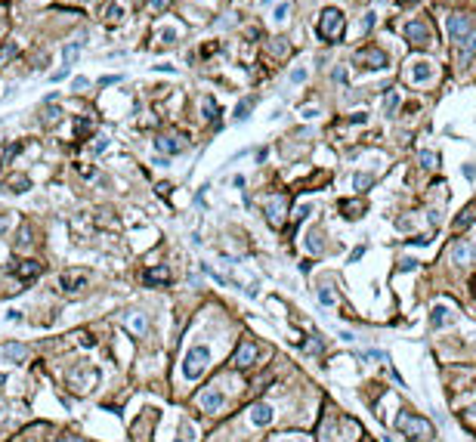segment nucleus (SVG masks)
Listing matches in <instances>:
<instances>
[{
  "mask_svg": "<svg viewBox=\"0 0 476 442\" xmlns=\"http://www.w3.org/2000/svg\"><path fill=\"white\" fill-rule=\"evenodd\" d=\"M211 365V349L207 346H192L183 359V377L186 380H198Z\"/></svg>",
  "mask_w": 476,
  "mask_h": 442,
  "instance_id": "f257e3e1",
  "label": "nucleus"
},
{
  "mask_svg": "<svg viewBox=\"0 0 476 442\" xmlns=\"http://www.w3.org/2000/svg\"><path fill=\"white\" fill-rule=\"evenodd\" d=\"M343 28H346L343 13H340L337 7H328V10L322 13V19H319V37H322V40H340Z\"/></svg>",
  "mask_w": 476,
  "mask_h": 442,
  "instance_id": "f03ea898",
  "label": "nucleus"
},
{
  "mask_svg": "<svg viewBox=\"0 0 476 442\" xmlns=\"http://www.w3.org/2000/svg\"><path fill=\"white\" fill-rule=\"evenodd\" d=\"M396 427H399L408 439H418V442H427L430 436H433V427L427 424V421H421V418H414V415H399V421H396Z\"/></svg>",
  "mask_w": 476,
  "mask_h": 442,
  "instance_id": "7ed1b4c3",
  "label": "nucleus"
},
{
  "mask_svg": "<svg viewBox=\"0 0 476 442\" xmlns=\"http://www.w3.org/2000/svg\"><path fill=\"white\" fill-rule=\"evenodd\" d=\"M186 145H189V136L180 133V130H167V133H161V136L155 139V149L164 152V155H180Z\"/></svg>",
  "mask_w": 476,
  "mask_h": 442,
  "instance_id": "20e7f679",
  "label": "nucleus"
},
{
  "mask_svg": "<svg viewBox=\"0 0 476 442\" xmlns=\"http://www.w3.org/2000/svg\"><path fill=\"white\" fill-rule=\"evenodd\" d=\"M352 62L362 65V68H368V71H377V68L386 65V53H383L380 47H365V50H359V53L352 56Z\"/></svg>",
  "mask_w": 476,
  "mask_h": 442,
  "instance_id": "39448f33",
  "label": "nucleus"
},
{
  "mask_svg": "<svg viewBox=\"0 0 476 442\" xmlns=\"http://www.w3.org/2000/svg\"><path fill=\"white\" fill-rule=\"evenodd\" d=\"M263 211H266V220H269L272 226H282V223H285V214H288L285 195H269V198L263 201Z\"/></svg>",
  "mask_w": 476,
  "mask_h": 442,
  "instance_id": "423d86ee",
  "label": "nucleus"
},
{
  "mask_svg": "<svg viewBox=\"0 0 476 442\" xmlns=\"http://www.w3.org/2000/svg\"><path fill=\"white\" fill-rule=\"evenodd\" d=\"M81 53H84V37H81V40H71V44H68V47L62 50V71H56V74H53L50 80H62V77H65V74L71 71L74 59L81 56Z\"/></svg>",
  "mask_w": 476,
  "mask_h": 442,
  "instance_id": "0eeeda50",
  "label": "nucleus"
},
{
  "mask_svg": "<svg viewBox=\"0 0 476 442\" xmlns=\"http://www.w3.org/2000/svg\"><path fill=\"white\" fill-rule=\"evenodd\" d=\"M198 405H201L204 411H220V408H223V393H220L217 387L201 390V393H198Z\"/></svg>",
  "mask_w": 476,
  "mask_h": 442,
  "instance_id": "6e6552de",
  "label": "nucleus"
},
{
  "mask_svg": "<svg viewBox=\"0 0 476 442\" xmlns=\"http://www.w3.org/2000/svg\"><path fill=\"white\" fill-rule=\"evenodd\" d=\"M445 25H449V34H452V40H464V37H467V34L473 31L470 19H467V16H458V13H452Z\"/></svg>",
  "mask_w": 476,
  "mask_h": 442,
  "instance_id": "1a4fd4ad",
  "label": "nucleus"
},
{
  "mask_svg": "<svg viewBox=\"0 0 476 442\" xmlns=\"http://www.w3.org/2000/svg\"><path fill=\"white\" fill-rule=\"evenodd\" d=\"M405 37H408L411 47H424L427 37H430V31H427L424 22H408V25H405Z\"/></svg>",
  "mask_w": 476,
  "mask_h": 442,
  "instance_id": "9d476101",
  "label": "nucleus"
},
{
  "mask_svg": "<svg viewBox=\"0 0 476 442\" xmlns=\"http://www.w3.org/2000/svg\"><path fill=\"white\" fill-rule=\"evenodd\" d=\"M248 418H251L254 427H266L272 421V405H269V402H257V405H251Z\"/></svg>",
  "mask_w": 476,
  "mask_h": 442,
  "instance_id": "9b49d317",
  "label": "nucleus"
},
{
  "mask_svg": "<svg viewBox=\"0 0 476 442\" xmlns=\"http://www.w3.org/2000/svg\"><path fill=\"white\" fill-rule=\"evenodd\" d=\"M473 56H476V28H473V31L461 40V56H458V65H461V68H467Z\"/></svg>",
  "mask_w": 476,
  "mask_h": 442,
  "instance_id": "f8f14e48",
  "label": "nucleus"
},
{
  "mask_svg": "<svg viewBox=\"0 0 476 442\" xmlns=\"http://www.w3.org/2000/svg\"><path fill=\"white\" fill-rule=\"evenodd\" d=\"M254 359H257V346L254 343H242L235 349V368H248Z\"/></svg>",
  "mask_w": 476,
  "mask_h": 442,
  "instance_id": "ddd939ff",
  "label": "nucleus"
},
{
  "mask_svg": "<svg viewBox=\"0 0 476 442\" xmlns=\"http://www.w3.org/2000/svg\"><path fill=\"white\" fill-rule=\"evenodd\" d=\"M408 77L414 80V84H430V77H433L430 62H414V65H408Z\"/></svg>",
  "mask_w": 476,
  "mask_h": 442,
  "instance_id": "4468645a",
  "label": "nucleus"
},
{
  "mask_svg": "<svg viewBox=\"0 0 476 442\" xmlns=\"http://www.w3.org/2000/svg\"><path fill=\"white\" fill-rule=\"evenodd\" d=\"M124 328L130 331V334H145V328H148V321H145V315L142 312H127V318H124Z\"/></svg>",
  "mask_w": 476,
  "mask_h": 442,
  "instance_id": "2eb2a0df",
  "label": "nucleus"
},
{
  "mask_svg": "<svg viewBox=\"0 0 476 442\" xmlns=\"http://www.w3.org/2000/svg\"><path fill=\"white\" fill-rule=\"evenodd\" d=\"M164 281H170V272L164 266H152L142 272V285H164Z\"/></svg>",
  "mask_w": 476,
  "mask_h": 442,
  "instance_id": "dca6fc26",
  "label": "nucleus"
},
{
  "mask_svg": "<svg viewBox=\"0 0 476 442\" xmlns=\"http://www.w3.org/2000/svg\"><path fill=\"white\" fill-rule=\"evenodd\" d=\"M430 321H433V328H449V325H452L449 306H433V309H430Z\"/></svg>",
  "mask_w": 476,
  "mask_h": 442,
  "instance_id": "f3484780",
  "label": "nucleus"
},
{
  "mask_svg": "<svg viewBox=\"0 0 476 442\" xmlns=\"http://www.w3.org/2000/svg\"><path fill=\"white\" fill-rule=\"evenodd\" d=\"M37 272H41V263H37V260H22V263L16 266V275H19L22 281H31Z\"/></svg>",
  "mask_w": 476,
  "mask_h": 442,
  "instance_id": "a211bd4d",
  "label": "nucleus"
},
{
  "mask_svg": "<svg viewBox=\"0 0 476 442\" xmlns=\"http://www.w3.org/2000/svg\"><path fill=\"white\" fill-rule=\"evenodd\" d=\"M25 356H28L25 343H10V346H4V352H0V359H4V362H22Z\"/></svg>",
  "mask_w": 476,
  "mask_h": 442,
  "instance_id": "6ab92c4d",
  "label": "nucleus"
},
{
  "mask_svg": "<svg viewBox=\"0 0 476 442\" xmlns=\"http://www.w3.org/2000/svg\"><path fill=\"white\" fill-rule=\"evenodd\" d=\"M84 281H87L84 275H62V278H59V285H62L65 294H74V291H81V288H84Z\"/></svg>",
  "mask_w": 476,
  "mask_h": 442,
  "instance_id": "aec40b11",
  "label": "nucleus"
},
{
  "mask_svg": "<svg viewBox=\"0 0 476 442\" xmlns=\"http://www.w3.org/2000/svg\"><path fill=\"white\" fill-rule=\"evenodd\" d=\"M473 217H476V201H470V204L458 214V220H455V229H467L470 223H473Z\"/></svg>",
  "mask_w": 476,
  "mask_h": 442,
  "instance_id": "412c9836",
  "label": "nucleus"
},
{
  "mask_svg": "<svg viewBox=\"0 0 476 442\" xmlns=\"http://www.w3.org/2000/svg\"><path fill=\"white\" fill-rule=\"evenodd\" d=\"M470 257H473V251H470L467 241H455V248H452V260H455V263H467Z\"/></svg>",
  "mask_w": 476,
  "mask_h": 442,
  "instance_id": "4be33fe9",
  "label": "nucleus"
},
{
  "mask_svg": "<svg viewBox=\"0 0 476 442\" xmlns=\"http://www.w3.org/2000/svg\"><path fill=\"white\" fill-rule=\"evenodd\" d=\"M102 19H105L108 25H114V22H121V19H124V7H121V4H108V7L102 10Z\"/></svg>",
  "mask_w": 476,
  "mask_h": 442,
  "instance_id": "5701e85b",
  "label": "nucleus"
},
{
  "mask_svg": "<svg viewBox=\"0 0 476 442\" xmlns=\"http://www.w3.org/2000/svg\"><path fill=\"white\" fill-rule=\"evenodd\" d=\"M396 108H399V93L390 90V93H386V99H383V114H386V117H393V114H396Z\"/></svg>",
  "mask_w": 476,
  "mask_h": 442,
  "instance_id": "b1692460",
  "label": "nucleus"
},
{
  "mask_svg": "<svg viewBox=\"0 0 476 442\" xmlns=\"http://www.w3.org/2000/svg\"><path fill=\"white\" fill-rule=\"evenodd\" d=\"M371 183H374V176H371V173H355V180H352L355 192H368V189H371Z\"/></svg>",
  "mask_w": 476,
  "mask_h": 442,
  "instance_id": "393cba45",
  "label": "nucleus"
},
{
  "mask_svg": "<svg viewBox=\"0 0 476 442\" xmlns=\"http://www.w3.org/2000/svg\"><path fill=\"white\" fill-rule=\"evenodd\" d=\"M16 53H19V47H16V44H7V47H0V65H7V62H10V59L16 56Z\"/></svg>",
  "mask_w": 476,
  "mask_h": 442,
  "instance_id": "a878e982",
  "label": "nucleus"
},
{
  "mask_svg": "<svg viewBox=\"0 0 476 442\" xmlns=\"http://www.w3.org/2000/svg\"><path fill=\"white\" fill-rule=\"evenodd\" d=\"M306 251H309V254H322V238H319V235H309V238H306Z\"/></svg>",
  "mask_w": 476,
  "mask_h": 442,
  "instance_id": "bb28decb",
  "label": "nucleus"
},
{
  "mask_svg": "<svg viewBox=\"0 0 476 442\" xmlns=\"http://www.w3.org/2000/svg\"><path fill=\"white\" fill-rule=\"evenodd\" d=\"M418 161H421V167H427V170H433V167H436V155H433V152H421V155H418Z\"/></svg>",
  "mask_w": 476,
  "mask_h": 442,
  "instance_id": "cd10ccee",
  "label": "nucleus"
},
{
  "mask_svg": "<svg viewBox=\"0 0 476 442\" xmlns=\"http://www.w3.org/2000/svg\"><path fill=\"white\" fill-rule=\"evenodd\" d=\"M59 114H62V111H59L53 102H47V105H44V121H47V124H53V121H56Z\"/></svg>",
  "mask_w": 476,
  "mask_h": 442,
  "instance_id": "c85d7f7f",
  "label": "nucleus"
},
{
  "mask_svg": "<svg viewBox=\"0 0 476 442\" xmlns=\"http://www.w3.org/2000/svg\"><path fill=\"white\" fill-rule=\"evenodd\" d=\"M201 111H204V117H214V114H217V102H214V96H204Z\"/></svg>",
  "mask_w": 476,
  "mask_h": 442,
  "instance_id": "c756f323",
  "label": "nucleus"
},
{
  "mask_svg": "<svg viewBox=\"0 0 476 442\" xmlns=\"http://www.w3.org/2000/svg\"><path fill=\"white\" fill-rule=\"evenodd\" d=\"M248 114H251V99L242 102V105H235V121H245Z\"/></svg>",
  "mask_w": 476,
  "mask_h": 442,
  "instance_id": "7c9ffc66",
  "label": "nucleus"
},
{
  "mask_svg": "<svg viewBox=\"0 0 476 442\" xmlns=\"http://www.w3.org/2000/svg\"><path fill=\"white\" fill-rule=\"evenodd\" d=\"M374 22H377V16H374V13H365V16H362V34H368V31L374 28Z\"/></svg>",
  "mask_w": 476,
  "mask_h": 442,
  "instance_id": "2f4dec72",
  "label": "nucleus"
},
{
  "mask_svg": "<svg viewBox=\"0 0 476 442\" xmlns=\"http://www.w3.org/2000/svg\"><path fill=\"white\" fill-rule=\"evenodd\" d=\"M319 303H322V306H331V303H334V291H331V288H322V291H319Z\"/></svg>",
  "mask_w": 476,
  "mask_h": 442,
  "instance_id": "473e14b6",
  "label": "nucleus"
},
{
  "mask_svg": "<svg viewBox=\"0 0 476 442\" xmlns=\"http://www.w3.org/2000/svg\"><path fill=\"white\" fill-rule=\"evenodd\" d=\"M285 50H288V40H285V37H275V40H272V53H275V56H282Z\"/></svg>",
  "mask_w": 476,
  "mask_h": 442,
  "instance_id": "72a5a7b5",
  "label": "nucleus"
},
{
  "mask_svg": "<svg viewBox=\"0 0 476 442\" xmlns=\"http://www.w3.org/2000/svg\"><path fill=\"white\" fill-rule=\"evenodd\" d=\"M28 245H31V229L22 226V229H19V248H28Z\"/></svg>",
  "mask_w": 476,
  "mask_h": 442,
  "instance_id": "f704fd0d",
  "label": "nucleus"
},
{
  "mask_svg": "<svg viewBox=\"0 0 476 442\" xmlns=\"http://www.w3.org/2000/svg\"><path fill=\"white\" fill-rule=\"evenodd\" d=\"M306 80V68H294L291 71V84H303Z\"/></svg>",
  "mask_w": 476,
  "mask_h": 442,
  "instance_id": "c9c22d12",
  "label": "nucleus"
},
{
  "mask_svg": "<svg viewBox=\"0 0 476 442\" xmlns=\"http://www.w3.org/2000/svg\"><path fill=\"white\" fill-rule=\"evenodd\" d=\"M288 13H291V10H288V4H279V7H275V22L288 19Z\"/></svg>",
  "mask_w": 476,
  "mask_h": 442,
  "instance_id": "e433bc0d",
  "label": "nucleus"
},
{
  "mask_svg": "<svg viewBox=\"0 0 476 442\" xmlns=\"http://www.w3.org/2000/svg\"><path fill=\"white\" fill-rule=\"evenodd\" d=\"M331 77L337 80V84H346V68H334V71H331Z\"/></svg>",
  "mask_w": 476,
  "mask_h": 442,
  "instance_id": "4c0bfd02",
  "label": "nucleus"
},
{
  "mask_svg": "<svg viewBox=\"0 0 476 442\" xmlns=\"http://www.w3.org/2000/svg\"><path fill=\"white\" fill-rule=\"evenodd\" d=\"M105 149H108V139L102 136V139H96V145H93V155H102Z\"/></svg>",
  "mask_w": 476,
  "mask_h": 442,
  "instance_id": "58836bf2",
  "label": "nucleus"
},
{
  "mask_svg": "<svg viewBox=\"0 0 476 442\" xmlns=\"http://www.w3.org/2000/svg\"><path fill=\"white\" fill-rule=\"evenodd\" d=\"M28 186H31V183H28V180H25V176H19V180H16V183H13V189H16V192H25V189H28Z\"/></svg>",
  "mask_w": 476,
  "mask_h": 442,
  "instance_id": "ea45409f",
  "label": "nucleus"
},
{
  "mask_svg": "<svg viewBox=\"0 0 476 442\" xmlns=\"http://www.w3.org/2000/svg\"><path fill=\"white\" fill-rule=\"evenodd\" d=\"M303 117H319V108H315V105H306V108H303Z\"/></svg>",
  "mask_w": 476,
  "mask_h": 442,
  "instance_id": "a19ab883",
  "label": "nucleus"
},
{
  "mask_svg": "<svg viewBox=\"0 0 476 442\" xmlns=\"http://www.w3.org/2000/svg\"><path fill=\"white\" fill-rule=\"evenodd\" d=\"M464 176H467V180H476V167H473V164H464Z\"/></svg>",
  "mask_w": 476,
  "mask_h": 442,
  "instance_id": "79ce46f5",
  "label": "nucleus"
},
{
  "mask_svg": "<svg viewBox=\"0 0 476 442\" xmlns=\"http://www.w3.org/2000/svg\"><path fill=\"white\" fill-rule=\"evenodd\" d=\"M167 4H170V0H152V4H148V7H152V10H164Z\"/></svg>",
  "mask_w": 476,
  "mask_h": 442,
  "instance_id": "37998d69",
  "label": "nucleus"
},
{
  "mask_svg": "<svg viewBox=\"0 0 476 442\" xmlns=\"http://www.w3.org/2000/svg\"><path fill=\"white\" fill-rule=\"evenodd\" d=\"M87 87V77H74V90H84Z\"/></svg>",
  "mask_w": 476,
  "mask_h": 442,
  "instance_id": "c03bdc74",
  "label": "nucleus"
},
{
  "mask_svg": "<svg viewBox=\"0 0 476 442\" xmlns=\"http://www.w3.org/2000/svg\"><path fill=\"white\" fill-rule=\"evenodd\" d=\"M402 269L411 272V269H418V263H414V260H402Z\"/></svg>",
  "mask_w": 476,
  "mask_h": 442,
  "instance_id": "a18cd8bd",
  "label": "nucleus"
},
{
  "mask_svg": "<svg viewBox=\"0 0 476 442\" xmlns=\"http://www.w3.org/2000/svg\"><path fill=\"white\" fill-rule=\"evenodd\" d=\"M7 318H10V321H19V318H22V312H16V309H10V312H7Z\"/></svg>",
  "mask_w": 476,
  "mask_h": 442,
  "instance_id": "49530a36",
  "label": "nucleus"
},
{
  "mask_svg": "<svg viewBox=\"0 0 476 442\" xmlns=\"http://www.w3.org/2000/svg\"><path fill=\"white\" fill-rule=\"evenodd\" d=\"M7 229H10V223H7V220H4V217H0V235H4V232H7Z\"/></svg>",
  "mask_w": 476,
  "mask_h": 442,
  "instance_id": "de8ad7c7",
  "label": "nucleus"
},
{
  "mask_svg": "<svg viewBox=\"0 0 476 442\" xmlns=\"http://www.w3.org/2000/svg\"><path fill=\"white\" fill-rule=\"evenodd\" d=\"M470 291H473V294H476V275H473V278H470Z\"/></svg>",
  "mask_w": 476,
  "mask_h": 442,
  "instance_id": "09e8293b",
  "label": "nucleus"
},
{
  "mask_svg": "<svg viewBox=\"0 0 476 442\" xmlns=\"http://www.w3.org/2000/svg\"><path fill=\"white\" fill-rule=\"evenodd\" d=\"M74 442H81V439H74Z\"/></svg>",
  "mask_w": 476,
  "mask_h": 442,
  "instance_id": "8fccbe9b",
  "label": "nucleus"
}]
</instances>
